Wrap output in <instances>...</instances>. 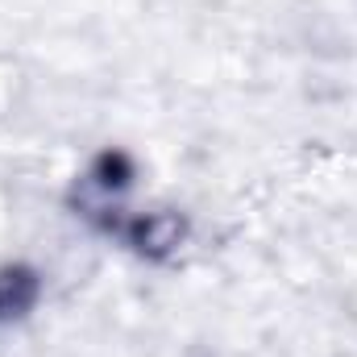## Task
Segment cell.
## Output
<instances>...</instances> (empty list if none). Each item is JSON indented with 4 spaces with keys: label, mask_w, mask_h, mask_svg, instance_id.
Instances as JSON below:
<instances>
[{
    "label": "cell",
    "mask_w": 357,
    "mask_h": 357,
    "mask_svg": "<svg viewBox=\"0 0 357 357\" xmlns=\"http://www.w3.org/2000/svg\"><path fill=\"white\" fill-rule=\"evenodd\" d=\"M38 274L29 266H0V324L21 320L33 303H38Z\"/></svg>",
    "instance_id": "obj_1"
}]
</instances>
